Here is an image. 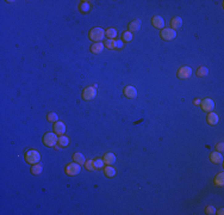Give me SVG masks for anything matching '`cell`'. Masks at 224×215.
Segmentation results:
<instances>
[{
    "label": "cell",
    "mask_w": 224,
    "mask_h": 215,
    "mask_svg": "<svg viewBox=\"0 0 224 215\" xmlns=\"http://www.w3.org/2000/svg\"><path fill=\"white\" fill-rule=\"evenodd\" d=\"M59 145H60L61 147H68V145H69V139H68L66 135H61V136L59 137Z\"/></svg>",
    "instance_id": "obj_22"
},
{
    "label": "cell",
    "mask_w": 224,
    "mask_h": 215,
    "mask_svg": "<svg viewBox=\"0 0 224 215\" xmlns=\"http://www.w3.org/2000/svg\"><path fill=\"white\" fill-rule=\"evenodd\" d=\"M152 23L156 29H161L162 30L165 27V20H163V18L161 16H154L152 19Z\"/></svg>",
    "instance_id": "obj_11"
},
{
    "label": "cell",
    "mask_w": 224,
    "mask_h": 215,
    "mask_svg": "<svg viewBox=\"0 0 224 215\" xmlns=\"http://www.w3.org/2000/svg\"><path fill=\"white\" fill-rule=\"evenodd\" d=\"M91 41H94L96 43H98L100 41H104V37H105V30L101 29V27H93L91 29L90 34H88Z\"/></svg>",
    "instance_id": "obj_1"
},
{
    "label": "cell",
    "mask_w": 224,
    "mask_h": 215,
    "mask_svg": "<svg viewBox=\"0 0 224 215\" xmlns=\"http://www.w3.org/2000/svg\"><path fill=\"white\" fill-rule=\"evenodd\" d=\"M80 10L82 12H85V13H87L88 11H90V4L87 2V1H82L80 4Z\"/></svg>",
    "instance_id": "obj_28"
},
{
    "label": "cell",
    "mask_w": 224,
    "mask_h": 215,
    "mask_svg": "<svg viewBox=\"0 0 224 215\" xmlns=\"http://www.w3.org/2000/svg\"><path fill=\"white\" fill-rule=\"evenodd\" d=\"M47 118H48V121L54 122V123L59 121V116H57V114H56V112H49V114L47 115Z\"/></svg>",
    "instance_id": "obj_26"
},
{
    "label": "cell",
    "mask_w": 224,
    "mask_h": 215,
    "mask_svg": "<svg viewBox=\"0 0 224 215\" xmlns=\"http://www.w3.org/2000/svg\"><path fill=\"white\" fill-rule=\"evenodd\" d=\"M205 213L209 215H214L216 214V208L214 206H207L205 208Z\"/></svg>",
    "instance_id": "obj_31"
},
{
    "label": "cell",
    "mask_w": 224,
    "mask_h": 215,
    "mask_svg": "<svg viewBox=\"0 0 224 215\" xmlns=\"http://www.w3.org/2000/svg\"><path fill=\"white\" fill-rule=\"evenodd\" d=\"M104 47L105 45L103 44L101 42H98V43H93V44L91 45V52L93 54H100L103 53V50H104Z\"/></svg>",
    "instance_id": "obj_15"
},
{
    "label": "cell",
    "mask_w": 224,
    "mask_h": 215,
    "mask_svg": "<svg viewBox=\"0 0 224 215\" xmlns=\"http://www.w3.org/2000/svg\"><path fill=\"white\" fill-rule=\"evenodd\" d=\"M132 34L130 32V31H125V32H123V35H122V40L124 41V42H131L132 41Z\"/></svg>",
    "instance_id": "obj_25"
},
{
    "label": "cell",
    "mask_w": 224,
    "mask_h": 215,
    "mask_svg": "<svg viewBox=\"0 0 224 215\" xmlns=\"http://www.w3.org/2000/svg\"><path fill=\"white\" fill-rule=\"evenodd\" d=\"M118 35V32H117V30L115 27H110L108 30H105V36H108V40H115Z\"/></svg>",
    "instance_id": "obj_20"
},
{
    "label": "cell",
    "mask_w": 224,
    "mask_h": 215,
    "mask_svg": "<svg viewBox=\"0 0 224 215\" xmlns=\"http://www.w3.org/2000/svg\"><path fill=\"white\" fill-rule=\"evenodd\" d=\"M193 103H194V105H199V104H200V100H199V99H194Z\"/></svg>",
    "instance_id": "obj_34"
},
{
    "label": "cell",
    "mask_w": 224,
    "mask_h": 215,
    "mask_svg": "<svg viewBox=\"0 0 224 215\" xmlns=\"http://www.w3.org/2000/svg\"><path fill=\"white\" fill-rule=\"evenodd\" d=\"M53 128H54V133L56 135H64V133H66V124L61 121L55 122Z\"/></svg>",
    "instance_id": "obj_10"
},
{
    "label": "cell",
    "mask_w": 224,
    "mask_h": 215,
    "mask_svg": "<svg viewBox=\"0 0 224 215\" xmlns=\"http://www.w3.org/2000/svg\"><path fill=\"white\" fill-rule=\"evenodd\" d=\"M43 143L48 147H55L56 143H59V137L55 133H45L43 136Z\"/></svg>",
    "instance_id": "obj_3"
},
{
    "label": "cell",
    "mask_w": 224,
    "mask_h": 215,
    "mask_svg": "<svg viewBox=\"0 0 224 215\" xmlns=\"http://www.w3.org/2000/svg\"><path fill=\"white\" fill-rule=\"evenodd\" d=\"M104 173H105L106 177L112 178V177L116 176V170H115V167H112L111 165H108V166H106V167L104 169Z\"/></svg>",
    "instance_id": "obj_19"
},
{
    "label": "cell",
    "mask_w": 224,
    "mask_h": 215,
    "mask_svg": "<svg viewBox=\"0 0 224 215\" xmlns=\"http://www.w3.org/2000/svg\"><path fill=\"white\" fill-rule=\"evenodd\" d=\"M73 160L75 162H78L79 165H85V162H86L85 155L82 153H74L73 154Z\"/></svg>",
    "instance_id": "obj_16"
},
{
    "label": "cell",
    "mask_w": 224,
    "mask_h": 215,
    "mask_svg": "<svg viewBox=\"0 0 224 215\" xmlns=\"http://www.w3.org/2000/svg\"><path fill=\"white\" fill-rule=\"evenodd\" d=\"M223 150H224L223 142H219L216 145V151H217V152H223Z\"/></svg>",
    "instance_id": "obj_32"
},
{
    "label": "cell",
    "mask_w": 224,
    "mask_h": 215,
    "mask_svg": "<svg viewBox=\"0 0 224 215\" xmlns=\"http://www.w3.org/2000/svg\"><path fill=\"white\" fill-rule=\"evenodd\" d=\"M200 105H202V109L206 111V112H211L215 108V103L211 98H205L203 102H200Z\"/></svg>",
    "instance_id": "obj_8"
},
{
    "label": "cell",
    "mask_w": 224,
    "mask_h": 215,
    "mask_svg": "<svg viewBox=\"0 0 224 215\" xmlns=\"http://www.w3.org/2000/svg\"><path fill=\"white\" fill-rule=\"evenodd\" d=\"M217 214H219V215H223V208H221L219 210H218V213Z\"/></svg>",
    "instance_id": "obj_35"
},
{
    "label": "cell",
    "mask_w": 224,
    "mask_h": 215,
    "mask_svg": "<svg viewBox=\"0 0 224 215\" xmlns=\"http://www.w3.org/2000/svg\"><path fill=\"white\" fill-rule=\"evenodd\" d=\"M105 47L108 48V49H115L116 48V41H113V40H108V41H105Z\"/></svg>",
    "instance_id": "obj_29"
},
{
    "label": "cell",
    "mask_w": 224,
    "mask_h": 215,
    "mask_svg": "<svg viewBox=\"0 0 224 215\" xmlns=\"http://www.w3.org/2000/svg\"><path fill=\"white\" fill-rule=\"evenodd\" d=\"M104 160L103 159H100V158H98V159H96L94 160V167L97 169V170H100V169H103L104 167Z\"/></svg>",
    "instance_id": "obj_27"
},
{
    "label": "cell",
    "mask_w": 224,
    "mask_h": 215,
    "mask_svg": "<svg viewBox=\"0 0 224 215\" xmlns=\"http://www.w3.org/2000/svg\"><path fill=\"white\" fill-rule=\"evenodd\" d=\"M103 160H104L105 164H108V165H112V164H115V161H116V155H115L113 153H106V154L104 155Z\"/></svg>",
    "instance_id": "obj_17"
},
{
    "label": "cell",
    "mask_w": 224,
    "mask_h": 215,
    "mask_svg": "<svg viewBox=\"0 0 224 215\" xmlns=\"http://www.w3.org/2000/svg\"><path fill=\"white\" fill-rule=\"evenodd\" d=\"M170 25H172V29H173V30L179 29V27L182 25V19L180 17H174L172 19V22H170Z\"/></svg>",
    "instance_id": "obj_18"
},
{
    "label": "cell",
    "mask_w": 224,
    "mask_h": 215,
    "mask_svg": "<svg viewBox=\"0 0 224 215\" xmlns=\"http://www.w3.org/2000/svg\"><path fill=\"white\" fill-rule=\"evenodd\" d=\"M41 160V154L38 151L36 150H29L25 153V161L31 164V165H35V164H38Z\"/></svg>",
    "instance_id": "obj_2"
},
{
    "label": "cell",
    "mask_w": 224,
    "mask_h": 215,
    "mask_svg": "<svg viewBox=\"0 0 224 215\" xmlns=\"http://www.w3.org/2000/svg\"><path fill=\"white\" fill-rule=\"evenodd\" d=\"M210 160L212 161L214 164H222L223 162V155L221 152H212L210 154Z\"/></svg>",
    "instance_id": "obj_12"
},
{
    "label": "cell",
    "mask_w": 224,
    "mask_h": 215,
    "mask_svg": "<svg viewBox=\"0 0 224 215\" xmlns=\"http://www.w3.org/2000/svg\"><path fill=\"white\" fill-rule=\"evenodd\" d=\"M177 75H178L179 79H188L192 75V68L188 67V66H184V67L179 68Z\"/></svg>",
    "instance_id": "obj_7"
},
{
    "label": "cell",
    "mask_w": 224,
    "mask_h": 215,
    "mask_svg": "<svg viewBox=\"0 0 224 215\" xmlns=\"http://www.w3.org/2000/svg\"><path fill=\"white\" fill-rule=\"evenodd\" d=\"M116 48H123V42H116Z\"/></svg>",
    "instance_id": "obj_33"
},
{
    "label": "cell",
    "mask_w": 224,
    "mask_h": 215,
    "mask_svg": "<svg viewBox=\"0 0 224 215\" xmlns=\"http://www.w3.org/2000/svg\"><path fill=\"white\" fill-rule=\"evenodd\" d=\"M141 20L140 19H135V20H132V22H130L129 23V25H128V27H129V31L132 34V32H136V31H138L140 30V27H141Z\"/></svg>",
    "instance_id": "obj_13"
},
{
    "label": "cell",
    "mask_w": 224,
    "mask_h": 215,
    "mask_svg": "<svg viewBox=\"0 0 224 215\" xmlns=\"http://www.w3.org/2000/svg\"><path fill=\"white\" fill-rule=\"evenodd\" d=\"M215 184L218 187H222L224 184V173H218L215 178Z\"/></svg>",
    "instance_id": "obj_24"
},
{
    "label": "cell",
    "mask_w": 224,
    "mask_h": 215,
    "mask_svg": "<svg viewBox=\"0 0 224 215\" xmlns=\"http://www.w3.org/2000/svg\"><path fill=\"white\" fill-rule=\"evenodd\" d=\"M218 121H219V117H218V115L216 114V112H210L209 115H207V117H206V122L209 123V124L211 125H215L218 123Z\"/></svg>",
    "instance_id": "obj_14"
},
{
    "label": "cell",
    "mask_w": 224,
    "mask_h": 215,
    "mask_svg": "<svg viewBox=\"0 0 224 215\" xmlns=\"http://www.w3.org/2000/svg\"><path fill=\"white\" fill-rule=\"evenodd\" d=\"M209 74V70H207V67H204V66H202V67H199L197 71V77H200V78H203V77H206Z\"/></svg>",
    "instance_id": "obj_23"
},
{
    "label": "cell",
    "mask_w": 224,
    "mask_h": 215,
    "mask_svg": "<svg viewBox=\"0 0 224 215\" xmlns=\"http://www.w3.org/2000/svg\"><path fill=\"white\" fill-rule=\"evenodd\" d=\"M80 165L78 164V162H71V164H68L67 166H66V173H67V176H71V177H74V176H78L79 173H80Z\"/></svg>",
    "instance_id": "obj_4"
},
{
    "label": "cell",
    "mask_w": 224,
    "mask_h": 215,
    "mask_svg": "<svg viewBox=\"0 0 224 215\" xmlns=\"http://www.w3.org/2000/svg\"><path fill=\"white\" fill-rule=\"evenodd\" d=\"M124 96H125L126 98H130V99L136 98V96H137V90H136V87L131 86V85L125 86L124 87Z\"/></svg>",
    "instance_id": "obj_9"
},
{
    "label": "cell",
    "mask_w": 224,
    "mask_h": 215,
    "mask_svg": "<svg viewBox=\"0 0 224 215\" xmlns=\"http://www.w3.org/2000/svg\"><path fill=\"white\" fill-rule=\"evenodd\" d=\"M85 167H86L88 171L94 170V169H96V167H94V161L93 160H86V162H85Z\"/></svg>",
    "instance_id": "obj_30"
},
{
    "label": "cell",
    "mask_w": 224,
    "mask_h": 215,
    "mask_svg": "<svg viewBox=\"0 0 224 215\" xmlns=\"http://www.w3.org/2000/svg\"><path fill=\"white\" fill-rule=\"evenodd\" d=\"M97 96V90L93 86H88L82 91V98L83 100H92L93 98H96Z\"/></svg>",
    "instance_id": "obj_6"
},
{
    "label": "cell",
    "mask_w": 224,
    "mask_h": 215,
    "mask_svg": "<svg viewBox=\"0 0 224 215\" xmlns=\"http://www.w3.org/2000/svg\"><path fill=\"white\" fill-rule=\"evenodd\" d=\"M42 171H43V166L38 162V164H35V165H32V167H31V173L32 175H35V176H38V175H41L42 173Z\"/></svg>",
    "instance_id": "obj_21"
},
{
    "label": "cell",
    "mask_w": 224,
    "mask_h": 215,
    "mask_svg": "<svg viewBox=\"0 0 224 215\" xmlns=\"http://www.w3.org/2000/svg\"><path fill=\"white\" fill-rule=\"evenodd\" d=\"M160 36L165 41H172V40H174L177 37V31L173 30L172 27L170 29L169 27H163L161 30V32H160Z\"/></svg>",
    "instance_id": "obj_5"
}]
</instances>
